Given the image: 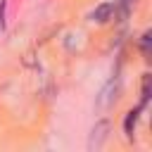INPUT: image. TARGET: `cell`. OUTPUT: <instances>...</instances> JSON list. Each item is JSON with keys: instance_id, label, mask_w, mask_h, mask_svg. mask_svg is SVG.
Wrapping results in <instances>:
<instances>
[{"instance_id": "cell-2", "label": "cell", "mask_w": 152, "mask_h": 152, "mask_svg": "<svg viewBox=\"0 0 152 152\" xmlns=\"http://www.w3.org/2000/svg\"><path fill=\"white\" fill-rule=\"evenodd\" d=\"M107 133H109V121H97L90 131V138H88V150H100L102 142L107 140Z\"/></svg>"}, {"instance_id": "cell-6", "label": "cell", "mask_w": 152, "mask_h": 152, "mask_svg": "<svg viewBox=\"0 0 152 152\" xmlns=\"http://www.w3.org/2000/svg\"><path fill=\"white\" fill-rule=\"evenodd\" d=\"M142 55H145V57H150V33H145V36H142Z\"/></svg>"}, {"instance_id": "cell-4", "label": "cell", "mask_w": 152, "mask_h": 152, "mask_svg": "<svg viewBox=\"0 0 152 152\" xmlns=\"http://www.w3.org/2000/svg\"><path fill=\"white\" fill-rule=\"evenodd\" d=\"M138 114H140V109H131V112L126 114V119H124V133H126V135H133L135 124H138Z\"/></svg>"}, {"instance_id": "cell-5", "label": "cell", "mask_w": 152, "mask_h": 152, "mask_svg": "<svg viewBox=\"0 0 152 152\" xmlns=\"http://www.w3.org/2000/svg\"><path fill=\"white\" fill-rule=\"evenodd\" d=\"M150 100V76L142 78V104Z\"/></svg>"}, {"instance_id": "cell-3", "label": "cell", "mask_w": 152, "mask_h": 152, "mask_svg": "<svg viewBox=\"0 0 152 152\" xmlns=\"http://www.w3.org/2000/svg\"><path fill=\"white\" fill-rule=\"evenodd\" d=\"M112 17H114V2H102V5H97L95 12H93V21H97V24H104V21H109Z\"/></svg>"}, {"instance_id": "cell-1", "label": "cell", "mask_w": 152, "mask_h": 152, "mask_svg": "<svg viewBox=\"0 0 152 152\" xmlns=\"http://www.w3.org/2000/svg\"><path fill=\"white\" fill-rule=\"evenodd\" d=\"M116 93H119V78H112V81L100 90V95H97V109H100V112L109 109V107L116 102Z\"/></svg>"}]
</instances>
